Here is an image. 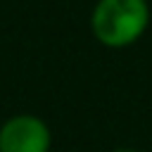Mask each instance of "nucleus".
<instances>
[{
  "instance_id": "obj_1",
  "label": "nucleus",
  "mask_w": 152,
  "mask_h": 152,
  "mask_svg": "<svg viewBox=\"0 0 152 152\" xmlns=\"http://www.w3.org/2000/svg\"><path fill=\"white\" fill-rule=\"evenodd\" d=\"M150 19L147 0H97L90 12V31L100 45L124 50L145 36Z\"/></svg>"
},
{
  "instance_id": "obj_2",
  "label": "nucleus",
  "mask_w": 152,
  "mask_h": 152,
  "mask_svg": "<svg viewBox=\"0 0 152 152\" xmlns=\"http://www.w3.org/2000/svg\"><path fill=\"white\" fill-rule=\"evenodd\" d=\"M52 131L36 114H14L0 126V152H50Z\"/></svg>"
},
{
  "instance_id": "obj_3",
  "label": "nucleus",
  "mask_w": 152,
  "mask_h": 152,
  "mask_svg": "<svg viewBox=\"0 0 152 152\" xmlns=\"http://www.w3.org/2000/svg\"><path fill=\"white\" fill-rule=\"evenodd\" d=\"M114 152H140L138 147H116Z\"/></svg>"
}]
</instances>
